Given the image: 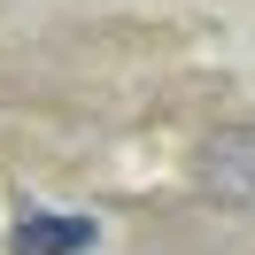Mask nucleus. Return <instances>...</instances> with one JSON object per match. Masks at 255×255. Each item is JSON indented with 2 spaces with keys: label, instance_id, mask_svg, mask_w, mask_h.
Wrapping results in <instances>:
<instances>
[{
  "label": "nucleus",
  "instance_id": "obj_2",
  "mask_svg": "<svg viewBox=\"0 0 255 255\" xmlns=\"http://www.w3.org/2000/svg\"><path fill=\"white\" fill-rule=\"evenodd\" d=\"M93 240H101L93 217H54V209H39V217H16L8 255H85Z\"/></svg>",
  "mask_w": 255,
  "mask_h": 255
},
{
  "label": "nucleus",
  "instance_id": "obj_1",
  "mask_svg": "<svg viewBox=\"0 0 255 255\" xmlns=\"http://www.w3.org/2000/svg\"><path fill=\"white\" fill-rule=\"evenodd\" d=\"M201 186L217 193V201L255 209V131H217V139L201 147Z\"/></svg>",
  "mask_w": 255,
  "mask_h": 255
}]
</instances>
